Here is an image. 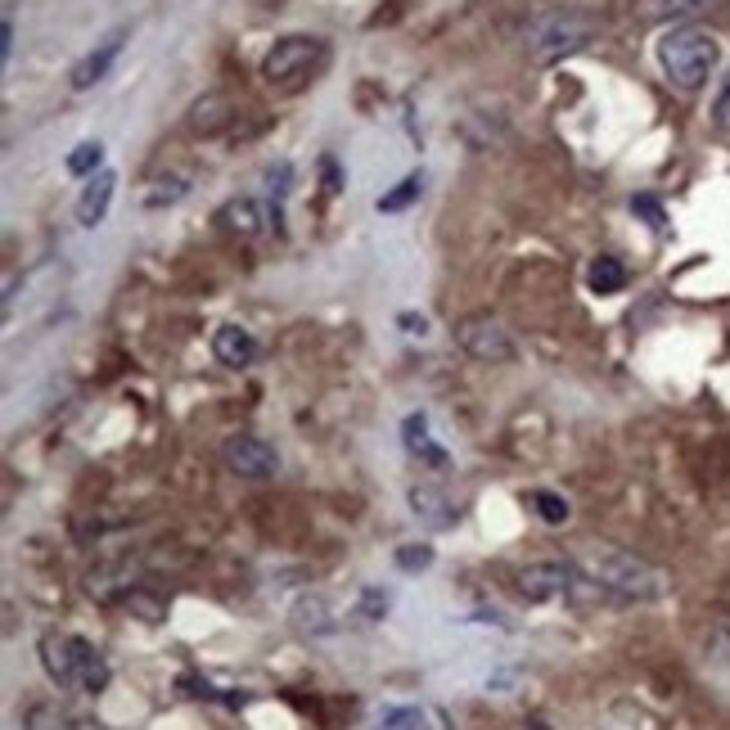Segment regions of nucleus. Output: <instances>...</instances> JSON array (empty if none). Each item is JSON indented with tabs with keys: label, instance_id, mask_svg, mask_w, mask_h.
Wrapping results in <instances>:
<instances>
[{
	"label": "nucleus",
	"instance_id": "obj_17",
	"mask_svg": "<svg viewBox=\"0 0 730 730\" xmlns=\"http://www.w3.org/2000/svg\"><path fill=\"white\" fill-rule=\"evenodd\" d=\"M411 510H415V519H424L428 527H451V523H456L447 497L437 492V487H411Z\"/></svg>",
	"mask_w": 730,
	"mask_h": 730
},
{
	"label": "nucleus",
	"instance_id": "obj_15",
	"mask_svg": "<svg viewBox=\"0 0 730 730\" xmlns=\"http://www.w3.org/2000/svg\"><path fill=\"white\" fill-rule=\"evenodd\" d=\"M288 618H294L298 631H307V636H329V631L338 627L334 622V609L325 596H298L294 609H288Z\"/></svg>",
	"mask_w": 730,
	"mask_h": 730
},
{
	"label": "nucleus",
	"instance_id": "obj_18",
	"mask_svg": "<svg viewBox=\"0 0 730 730\" xmlns=\"http://www.w3.org/2000/svg\"><path fill=\"white\" fill-rule=\"evenodd\" d=\"M420 189H424V176H420V172H411V176H406L397 189L379 194V204H374V208H379V213H406V208L420 199Z\"/></svg>",
	"mask_w": 730,
	"mask_h": 730
},
{
	"label": "nucleus",
	"instance_id": "obj_25",
	"mask_svg": "<svg viewBox=\"0 0 730 730\" xmlns=\"http://www.w3.org/2000/svg\"><path fill=\"white\" fill-rule=\"evenodd\" d=\"M433 564V546H397V568L406 573H420Z\"/></svg>",
	"mask_w": 730,
	"mask_h": 730
},
{
	"label": "nucleus",
	"instance_id": "obj_27",
	"mask_svg": "<svg viewBox=\"0 0 730 730\" xmlns=\"http://www.w3.org/2000/svg\"><path fill=\"white\" fill-rule=\"evenodd\" d=\"M712 127H717V131H730V73H726L717 100H712Z\"/></svg>",
	"mask_w": 730,
	"mask_h": 730
},
{
	"label": "nucleus",
	"instance_id": "obj_26",
	"mask_svg": "<svg viewBox=\"0 0 730 730\" xmlns=\"http://www.w3.org/2000/svg\"><path fill=\"white\" fill-rule=\"evenodd\" d=\"M127 609H135L144 622H163V604L154 596H144V591H127Z\"/></svg>",
	"mask_w": 730,
	"mask_h": 730
},
{
	"label": "nucleus",
	"instance_id": "obj_22",
	"mask_svg": "<svg viewBox=\"0 0 730 730\" xmlns=\"http://www.w3.org/2000/svg\"><path fill=\"white\" fill-rule=\"evenodd\" d=\"M527 501L537 505V514H542L546 523H568V501H564V497H555V492H532Z\"/></svg>",
	"mask_w": 730,
	"mask_h": 730
},
{
	"label": "nucleus",
	"instance_id": "obj_33",
	"mask_svg": "<svg viewBox=\"0 0 730 730\" xmlns=\"http://www.w3.org/2000/svg\"><path fill=\"white\" fill-rule=\"evenodd\" d=\"M532 730H546V721H532Z\"/></svg>",
	"mask_w": 730,
	"mask_h": 730
},
{
	"label": "nucleus",
	"instance_id": "obj_29",
	"mask_svg": "<svg viewBox=\"0 0 730 730\" xmlns=\"http://www.w3.org/2000/svg\"><path fill=\"white\" fill-rule=\"evenodd\" d=\"M712 654H717V658H730V622H721V627L712 631Z\"/></svg>",
	"mask_w": 730,
	"mask_h": 730
},
{
	"label": "nucleus",
	"instance_id": "obj_31",
	"mask_svg": "<svg viewBox=\"0 0 730 730\" xmlns=\"http://www.w3.org/2000/svg\"><path fill=\"white\" fill-rule=\"evenodd\" d=\"M397 325H402L406 334H420V338L428 334V320H424V316H411V312H402V316H397Z\"/></svg>",
	"mask_w": 730,
	"mask_h": 730
},
{
	"label": "nucleus",
	"instance_id": "obj_3",
	"mask_svg": "<svg viewBox=\"0 0 730 730\" xmlns=\"http://www.w3.org/2000/svg\"><path fill=\"white\" fill-rule=\"evenodd\" d=\"M717 59H721V45L708 28L680 23V28L663 32V41H658V68L676 90H699L712 77Z\"/></svg>",
	"mask_w": 730,
	"mask_h": 730
},
{
	"label": "nucleus",
	"instance_id": "obj_16",
	"mask_svg": "<svg viewBox=\"0 0 730 730\" xmlns=\"http://www.w3.org/2000/svg\"><path fill=\"white\" fill-rule=\"evenodd\" d=\"M587 284H591V294H600V298L622 294V288H627V266H622V258L600 253V258L587 266Z\"/></svg>",
	"mask_w": 730,
	"mask_h": 730
},
{
	"label": "nucleus",
	"instance_id": "obj_23",
	"mask_svg": "<svg viewBox=\"0 0 730 730\" xmlns=\"http://www.w3.org/2000/svg\"><path fill=\"white\" fill-rule=\"evenodd\" d=\"M266 189L275 194V199H288V189H294V167H288L284 159L266 167Z\"/></svg>",
	"mask_w": 730,
	"mask_h": 730
},
{
	"label": "nucleus",
	"instance_id": "obj_8",
	"mask_svg": "<svg viewBox=\"0 0 730 730\" xmlns=\"http://www.w3.org/2000/svg\"><path fill=\"white\" fill-rule=\"evenodd\" d=\"M221 460H226V469L239 473V478H271V473L280 469L275 447L262 443V437H253V433L226 437V443H221Z\"/></svg>",
	"mask_w": 730,
	"mask_h": 730
},
{
	"label": "nucleus",
	"instance_id": "obj_10",
	"mask_svg": "<svg viewBox=\"0 0 730 730\" xmlns=\"http://www.w3.org/2000/svg\"><path fill=\"white\" fill-rule=\"evenodd\" d=\"M122 41H127V32H113V36H105L95 51L73 68V90H90V86H100L105 77H109V68H113V59L122 55Z\"/></svg>",
	"mask_w": 730,
	"mask_h": 730
},
{
	"label": "nucleus",
	"instance_id": "obj_19",
	"mask_svg": "<svg viewBox=\"0 0 730 730\" xmlns=\"http://www.w3.org/2000/svg\"><path fill=\"white\" fill-rule=\"evenodd\" d=\"M402 433H406V447H411L415 456H424V460H433V465H443V451H437V447L428 443V415H406Z\"/></svg>",
	"mask_w": 730,
	"mask_h": 730
},
{
	"label": "nucleus",
	"instance_id": "obj_12",
	"mask_svg": "<svg viewBox=\"0 0 730 730\" xmlns=\"http://www.w3.org/2000/svg\"><path fill=\"white\" fill-rule=\"evenodd\" d=\"M213 357L221 361V366H230V370H239V366H253V357H258V338L243 329V325H221L217 334H213Z\"/></svg>",
	"mask_w": 730,
	"mask_h": 730
},
{
	"label": "nucleus",
	"instance_id": "obj_9",
	"mask_svg": "<svg viewBox=\"0 0 730 730\" xmlns=\"http://www.w3.org/2000/svg\"><path fill=\"white\" fill-rule=\"evenodd\" d=\"M217 221H221L230 235H239V239H253V235H262L271 221H280V213H271V208L258 204V199H230V204L217 213Z\"/></svg>",
	"mask_w": 730,
	"mask_h": 730
},
{
	"label": "nucleus",
	"instance_id": "obj_24",
	"mask_svg": "<svg viewBox=\"0 0 730 730\" xmlns=\"http://www.w3.org/2000/svg\"><path fill=\"white\" fill-rule=\"evenodd\" d=\"M631 213L645 217L654 230H663V226H667V213H663V204L654 199V194H636V199H631Z\"/></svg>",
	"mask_w": 730,
	"mask_h": 730
},
{
	"label": "nucleus",
	"instance_id": "obj_4",
	"mask_svg": "<svg viewBox=\"0 0 730 730\" xmlns=\"http://www.w3.org/2000/svg\"><path fill=\"white\" fill-rule=\"evenodd\" d=\"M596 36V14L591 10H577V6H559L537 14L523 28V51L532 64H555L573 51H581Z\"/></svg>",
	"mask_w": 730,
	"mask_h": 730
},
{
	"label": "nucleus",
	"instance_id": "obj_6",
	"mask_svg": "<svg viewBox=\"0 0 730 730\" xmlns=\"http://www.w3.org/2000/svg\"><path fill=\"white\" fill-rule=\"evenodd\" d=\"M325 55V45L316 36H280L266 59H262V77L275 86V81H294V77H307Z\"/></svg>",
	"mask_w": 730,
	"mask_h": 730
},
{
	"label": "nucleus",
	"instance_id": "obj_5",
	"mask_svg": "<svg viewBox=\"0 0 730 730\" xmlns=\"http://www.w3.org/2000/svg\"><path fill=\"white\" fill-rule=\"evenodd\" d=\"M456 344L465 357L482 361V366H505L514 361V338L497 316H465L456 325Z\"/></svg>",
	"mask_w": 730,
	"mask_h": 730
},
{
	"label": "nucleus",
	"instance_id": "obj_1",
	"mask_svg": "<svg viewBox=\"0 0 730 730\" xmlns=\"http://www.w3.org/2000/svg\"><path fill=\"white\" fill-rule=\"evenodd\" d=\"M568 564L587 577L591 587H600V596H613V600L650 604V600L667 596V573L618 551V546H581V551H573Z\"/></svg>",
	"mask_w": 730,
	"mask_h": 730
},
{
	"label": "nucleus",
	"instance_id": "obj_21",
	"mask_svg": "<svg viewBox=\"0 0 730 730\" xmlns=\"http://www.w3.org/2000/svg\"><path fill=\"white\" fill-rule=\"evenodd\" d=\"M100 163H105V144L100 140H86V144H77V150L68 154V172L73 176H95V172H100Z\"/></svg>",
	"mask_w": 730,
	"mask_h": 730
},
{
	"label": "nucleus",
	"instance_id": "obj_2",
	"mask_svg": "<svg viewBox=\"0 0 730 730\" xmlns=\"http://www.w3.org/2000/svg\"><path fill=\"white\" fill-rule=\"evenodd\" d=\"M36 654H41V667L45 676L55 680L59 690H90L100 695L109 686V663L100 658V650L86 645L81 636H68V631H45L36 641Z\"/></svg>",
	"mask_w": 730,
	"mask_h": 730
},
{
	"label": "nucleus",
	"instance_id": "obj_14",
	"mask_svg": "<svg viewBox=\"0 0 730 730\" xmlns=\"http://www.w3.org/2000/svg\"><path fill=\"white\" fill-rule=\"evenodd\" d=\"M721 0H636V19L641 23H672V19H695L717 10Z\"/></svg>",
	"mask_w": 730,
	"mask_h": 730
},
{
	"label": "nucleus",
	"instance_id": "obj_13",
	"mask_svg": "<svg viewBox=\"0 0 730 730\" xmlns=\"http://www.w3.org/2000/svg\"><path fill=\"white\" fill-rule=\"evenodd\" d=\"M235 122V105L226 100V95H204V100H194L189 105V118H185V127L194 131V135H217V131H226Z\"/></svg>",
	"mask_w": 730,
	"mask_h": 730
},
{
	"label": "nucleus",
	"instance_id": "obj_11",
	"mask_svg": "<svg viewBox=\"0 0 730 730\" xmlns=\"http://www.w3.org/2000/svg\"><path fill=\"white\" fill-rule=\"evenodd\" d=\"M113 189H118V176L113 172H95L81 189V199H77V221L90 230V226H100L109 217V204H113Z\"/></svg>",
	"mask_w": 730,
	"mask_h": 730
},
{
	"label": "nucleus",
	"instance_id": "obj_20",
	"mask_svg": "<svg viewBox=\"0 0 730 730\" xmlns=\"http://www.w3.org/2000/svg\"><path fill=\"white\" fill-rule=\"evenodd\" d=\"M189 194V181L185 176H159L154 189H144V208H167V204H181Z\"/></svg>",
	"mask_w": 730,
	"mask_h": 730
},
{
	"label": "nucleus",
	"instance_id": "obj_32",
	"mask_svg": "<svg viewBox=\"0 0 730 730\" xmlns=\"http://www.w3.org/2000/svg\"><path fill=\"white\" fill-rule=\"evenodd\" d=\"M320 167H325V185H329V194H338V189H344V181H338V163H334V159H325Z\"/></svg>",
	"mask_w": 730,
	"mask_h": 730
},
{
	"label": "nucleus",
	"instance_id": "obj_7",
	"mask_svg": "<svg viewBox=\"0 0 730 730\" xmlns=\"http://www.w3.org/2000/svg\"><path fill=\"white\" fill-rule=\"evenodd\" d=\"M581 587V573L573 564H527L519 573V591L523 600L532 604H551V600H564Z\"/></svg>",
	"mask_w": 730,
	"mask_h": 730
},
{
	"label": "nucleus",
	"instance_id": "obj_28",
	"mask_svg": "<svg viewBox=\"0 0 730 730\" xmlns=\"http://www.w3.org/2000/svg\"><path fill=\"white\" fill-rule=\"evenodd\" d=\"M361 609H366V618H370V622H374V618H383V609H388V600H383V596H379V591H366V596H361Z\"/></svg>",
	"mask_w": 730,
	"mask_h": 730
},
{
	"label": "nucleus",
	"instance_id": "obj_30",
	"mask_svg": "<svg viewBox=\"0 0 730 730\" xmlns=\"http://www.w3.org/2000/svg\"><path fill=\"white\" fill-rule=\"evenodd\" d=\"M10 55H14V19L6 14V28H0V59L10 64Z\"/></svg>",
	"mask_w": 730,
	"mask_h": 730
}]
</instances>
